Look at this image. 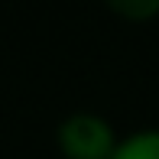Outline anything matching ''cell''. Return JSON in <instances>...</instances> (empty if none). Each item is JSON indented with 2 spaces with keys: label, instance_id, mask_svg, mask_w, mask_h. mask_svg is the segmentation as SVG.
I'll return each mask as SVG.
<instances>
[{
  "label": "cell",
  "instance_id": "obj_2",
  "mask_svg": "<svg viewBox=\"0 0 159 159\" xmlns=\"http://www.w3.org/2000/svg\"><path fill=\"white\" fill-rule=\"evenodd\" d=\"M111 159H159V127H146L117 143Z\"/></svg>",
  "mask_w": 159,
  "mask_h": 159
},
{
  "label": "cell",
  "instance_id": "obj_1",
  "mask_svg": "<svg viewBox=\"0 0 159 159\" xmlns=\"http://www.w3.org/2000/svg\"><path fill=\"white\" fill-rule=\"evenodd\" d=\"M59 143L68 159H111L117 149L111 124L88 111L68 114L59 124Z\"/></svg>",
  "mask_w": 159,
  "mask_h": 159
},
{
  "label": "cell",
  "instance_id": "obj_3",
  "mask_svg": "<svg viewBox=\"0 0 159 159\" xmlns=\"http://www.w3.org/2000/svg\"><path fill=\"white\" fill-rule=\"evenodd\" d=\"M107 3L130 20H146L153 13H159V0H107Z\"/></svg>",
  "mask_w": 159,
  "mask_h": 159
}]
</instances>
